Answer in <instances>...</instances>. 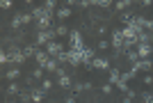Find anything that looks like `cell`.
Masks as SVG:
<instances>
[{
    "label": "cell",
    "mask_w": 153,
    "mask_h": 103,
    "mask_svg": "<svg viewBox=\"0 0 153 103\" xmlns=\"http://www.w3.org/2000/svg\"><path fill=\"white\" fill-rule=\"evenodd\" d=\"M110 46H112V44H110V41H105V39H101V41H98V51H108Z\"/></svg>",
    "instance_id": "4316f807"
},
{
    "label": "cell",
    "mask_w": 153,
    "mask_h": 103,
    "mask_svg": "<svg viewBox=\"0 0 153 103\" xmlns=\"http://www.w3.org/2000/svg\"><path fill=\"white\" fill-rule=\"evenodd\" d=\"M55 7H57V2H55V0H46V5H44V9H48V12H53V9H55ZM55 12H57V9H55Z\"/></svg>",
    "instance_id": "d4e9b609"
},
{
    "label": "cell",
    "mask_w": 153,
    "mask_h": 103,
    "mask_svg": "<svg viewBox=\"0 0 153 103\" xmlns=\"http://www.w3.org/2000/svg\"><path fill=\"white\" fill-rule=\"evenodd\" d=\"M7 62H9V55L2 51V53H0V64H7Z\"/></svg>",
    "instance_id": "f546056e"
},
{
    "label": "cell",
    "mask_w": 153,
    "mask_h": 103,
    "mask_svg": "<svg viewBox=\"0 0 153 103\" xmlns=\"http://www.w3.org/2000/svg\"><path fill=\"white\" fill-rule=\"evenodd\" d=\"M0 7H2V9H12L14 2H12V0H2V2H0Z\"/></svg>",
    "instance_id": "f1b7e54d"
},
{
    "label": "cell",
    "mask_w": 153,
    "mask_h": 103,
    "mask_svg": "<svg viewBox=\"0 0 153 103\" xmlns=\"http://www.w3.org/2000/svg\"><path fill=\"white\" fill-rule=\"evenodd\" d=\"M34 60H37V66H44L46 62L51 60V55H48V53H46L44 48H39V51H37V55H34Z\"/></svg>",
    "instance_id": "4fadbf2b"
},
{
    "label": "cell",
    "mask_w": 153,
    "mask_h": 103,
    "mask_svg": "<svg viewBox=\"0 0 153 103\" xmlns=\"http://www.w3.org/2000/svg\"><path fill=\"white\" fill-rule=\"evenodd\" d=\"M91 85L89 83H76L73 85V92H85V90H89Z\"/></svg>",
    "instance_id": "7402d4cb"
},
{
    "label": "cell",
    "mask_w": 153,
    "mask_h": 103,
    "mask_svg": "<svg viewBox=\"0 0 153 103\" xmlns=\"http://www.w3.org/2000/svg\"><path fill=\"white\" fill-rule=\"evenodd\" d=\"M96 7H114V2H110V0H94Z\"/></svg>",
    "instance_id": "603a6c76"
},
{
    "label": "cell",
    "mask_w": 153,
    "mask_h": 103,
    "mask_svg": "<svg viewBox=\"0 0 153 103\" xmlns=\"http://www.w3.org/2000/svg\"><path fill=\"white\" fill-rule=\"evenodd\" d=\"M5 103H16V101H14V99H9V101H5Z\"/></svg>",
    "instance_id": "836d02e7"
},
{
    "label": "cell",
    "mask_w": 153,
    "mask_h": 103,
    "mask_svg": "<svg viewBox=\"0 0 153 103\" xmlns=\"http://www.w3.org/2000/svg\"><path fill=\"white\" fill-rule=\"evenodd\" d=\"M55 28L53 30H41V32H37V46H48L51 41H55Z\"/></svg>",
    "instance_id": "3957f363"
},
{
    "label": "cell",
    "mask_w": 153,
    "mask_h": 103,
    "mask_svg": "<svg viewBox=\"0 0 153 103\" xmlns=\"http://www.w3.org/2000/svg\"><path fill=\"white\" fill-rule=\"evenodd\" d=\"M41 69H44V71H53V73H57V69H59V62H57L55 57H51V60H48V62H46L44 66H41Z\"/></svg>",
    "instance_id": "2e32d148"
},
{
    "label": "cell",
    "mask_w": 153,
    "mask_h": 103,
    "mask_svg": "<svg viewBox=\"0 0 153 103\" xmlns=\"http://www.w3.org/2000/svg\"><path fill=\"white\" fill-rule=\"evenodd\" d=\"M5 78L9 80V83H16V80L21 78V69H19V66H12V69L5 73Z\"/></svg>",
    "instance_id": "5bb4252c"
},
{
    "label": "cell",
    "mask_w": 153,
    "mask_h": 103,
    "mask_svg": "<svg viewBox=\"0 0 153 103\" xmlns=\"http://www.w3.org/2000/svg\"><path fill=\"white\" fill-rule=\"evenodd\" d=\"M48 103H57V101H48Z\"/></svg>",
    "instance_id": "e575fe53"
},
{
    "label": "cell",
    "mask_w": 153,
    "mask_h": 103,
    "mask_svg": "<svg viewBox=\"0 0 153 103\" xmlns=\"http://www.w3.org/2000/svg\"><path fill=\"white\" fill-rule=\"evenodd\" d=\"M91 69H98V71H110L112 66H110V60H108V57H94V62H91Z\"/></svg>",
    "instance_id": "52a82bcc"
},
{
    "label": "cell",
    "mask_w": 153,
    "mask_h": 103,
    "mask_svg": "<svg viewBox=\"0 0 153 103\" xmlns=\"http://www.w3.org/2000/svg\"><path fill=\"white\" fill-rule=\"evenodd\" d=\"M71 14H73V9H71L69 5H62V7L57 9V12H55V16H57L59 21H66V19L71 16Z\"/></svg>",
    "instance_id": "7c38bea8"
},
{
    "label": "cell",
    "mask_w": 153,
    "mask_h": 103,
    "mask_svg": "<svg viewBox=\"0 0 153 103\" xmlns=\"http://www.w3.org/2000/svg\"><path fill=\"white\" fill-rule=\"evenodd\" d=\"M142 103H153V92H144L142 94Z\"/></svg>",
    "instance_id": "cb8c5ba5"
},
{
    "label": "cell",
    "mask_w": 153,
    "mask_h": 103,
    "mask_svg": "<svg viewBox=\"0 0 153 103\" xmlns=\"http://www.w3.org/2000/svg\"><path fill=\"white\" fill-rule=\"evenodd\" d=\"M21 85L19 83H9L7 85V96H21Z\"/></svg>",
    "instance_id": "9a60e30c"
},
{
    "label": "cell",
    "mask_w": 153,
    "mask_h": 103,
    "mask_svg": "<svg viewBox=\"0 0 153 103\" xmlns=\"http://www.w3.org/2000/svg\"><path fill=\"white\" fill-rule=\"evenodd\" d=\"M30 99H32V103H44V99H46V92L39 87V90H34V87H30Z\"/></svg>",
    "instance_id": "9c48e42d"
},
{
    "label": "cell",
    "mask_w": 153,
    "mask_h": 103,
    "mask_svg": "<svg viewBox=\"0 0 153 103\" xmlns=\"http://www.w3.org/2000/svg\"><path fill=\"white\" fill-rule=\"evenodd\" d=\"M149 44H151V46H153V32H151V34H149Z\"/></svg>",
    "instance_id": "d6a6232c"
},
{
    "label": "cell",
    "mask_w": 153,
    "mask_h": 103,
    "mask_svg": "<svg viewBox=\"0 0 153 103\" xmlns=\"http://www.w3.org/2000/svg\"><path fill=\"white\" fill-rule=\"evenodd\" d=\"M110 44L117 48V55H119V51H123V48H126V39H123L121 28H114V30H112V41H110Z\"/></svg>",
    "instance_id": "7a4b0ae2"
},
{
    "label": "cell",
    "mask_w": 153,
    "mask_h": 103,
    "mask_svg": "<svg viewBox=\"0 0 153 103\" xmlns=\"http://www.w3.org/2000/svg\"><path fill=\"white\" fill-rule=\"evenodd\" d=\"M142 83L146 85V87H151V85H153V76H151V73H146V76L142 78Z\"/></svg>",
    "instance_id": "83f0119b"
},
{
    "label": "cell",
    "mask_w": 153,
    "mask_h": 103,
    "mask_svg": "<svg viewBox=\"0 0 153 103\" xmlns=\"http://www.w3.org/2000/svg\"><path fill=\"white\" fill-rule=\"evenodd\" d=\"M55 83H57L59 87H62V90H73V80H71V76H69V73L59 76L57 80H55Z\"/></svg>",
    "instance_id": "30bf717a"
},
{
    "label": "cell",
    "mask_w": 153,
    "mask_h": 103,
    "mask_svg": "<svg viewBox=\"0 0 153 103\" xmlns=\"http://www.w3.org/2000/svg\"><path fill=\"white\" fill-rule=\"evenodd\" d=\"M66 62L73 66L78 64H82V53H78V51H66Z\"/></svg>",
    "instance_id": "ba28073f"
},
{
    "label": "cell",
    "mask_w": 153,
    "mask_h": 103,
    "mask_svg": "<svg viewBox=\"0 0 153 103\" xmlns=\"http://www.w3.org/2000/svg\"><path fill=\"white\" fill-rule=\"evenodd\" d=\"M121 103H133V99H130V96H126V94H123V99H121Z\"/></svg>",
    "instance_id": "1f68e13d"
},
{
    "label": "cell",
    "mask_w": 153,
    "mask_h": 103,
    "mask_svg": "<svg viewBox=\"0 0 153 103\" xmlns=\"http://www.w3.org/2000/svg\"><path fill=\"white\" fill-rule=\"evenodd\" d=\"M46 53H48L51 57H55V60H57L59 55L64 53V46H62V44H57V41H51V44L46 46Z\"/></svg>",
    "instance_id": "8992f818"
},
{
    "label": "cell",
    "mask_w": 153,
    "mask_h": 103,
    "mask_svg": "<svg viewBox=\"0 0 153 103\" xmlns=\"http://www.w3.org/2000/svg\"><path fill=\"white\" fill-rule=\"evenodd\" d=\"M53 85H55V80H51V78H44V80H41V90H44V92H51V90H53Z\"/></svg>",
    "instance_id": "ffe728a7"
},
{
    "label": "cell",
    "mask_w": 153,
    "mask_h": 103,
    "mask_svg": "<svg viewBox=\"0 0 153 103\" xmlns=\"http://www.w3.org/2000/svg\"><path fill=\"white\" fill-rule=\"evenodd\" d=\"M69 51H78V53H82L87 46H85V39H82V32L80 30H71V34H69Z\"/></svg>",
    "instance_id": "6da1fadb"
},
{
    "label": "cell",
    "mask_w": 153,
    "mask_h": 103,
    "mask_svg": "<svg viewBox=\"0 0 153 103\" xmlns=\"http://www.w3.org/2000/svg\"><path fill=\"white\" fill-rule=\"evenodd\" d=\"M130 5H133L130 0H117V2H114V9H117V12H121V9H126V7H130Z\"/></svg>",
    "instance_id": "d6986e66"
},
{
    "label": "cell",
    "mask_w": 153,
    "mask_h": 103,
    "mask_svg": "<svg viewBox=\"0 0 153 103\" xmlns=\"http://www.w3.org/2000/svg\"><path fill=\"white\" fill-rule=\"evenodd\" d=\"M21 25H23V12L14 14V19H12V28H14V30H19Z\"/></svg>",
    "instance_id": "e0dca14e"
},
{
    "label": "cell",
    "mask_w": 153,
    "mask_h": 103,
    "mask_svg": "<svg viewBox=\"0 0 153 103\" xmlns=\"http://www.w3.org/2000/svg\"><path fill=\"white\" fill-rule=\"evenodd\" d=\"M112 90H114V85H110V83H105V85L101 87V92H103V94H112Z\"/></svg>",
    "instance_id": "484cf974"
},
{
    "label": "cell",
    "mask_w": 153,
    "mask_h": 103,
    "mask_svg": "<svg viewBox=\"0 0 153 103\" xmlns=\"http://www.w3.org/2000/svg\"><path fill=\"white\" fill-rule=\"evenodd\" d=\"M25 55H23V48H19V46H12V48H9V64H23V62H25Z\"/></svg>",
    "instance_id": "277c9868"
},
{
    "label": "cell",
    "mask_w": 153,
    "mask_h": 103,
    "mask_svg": "<svg viewBox=\"0 0 153 103\" xmlns=\"http://www.w3.org/2000/svg\"><path fill=\"white\" fill-rule=\"evenodd\" d=\"M32 78H34V80H39V83H41V80H44V69H41V66H37V69L32 71Z\"/></svg>",
    "instance_id": "44dd1931"
},
{
    "label": "cell",
    "mask_w": 153,
    "mask_h": 103,
    "mask_svg": "<svg viewBox=\"0 0 153 103\" xmlns=\"http://www.w3.org/2000/svg\"><path fill=\"white\" fill-rule=\"evenodd\" d=\"M135 51H137V57H140V60H151L153 46L149 44V41H144V44H137V46H135Z\"/></svg>",
    "instance_id": "5b68a950"
},
{
    "label": "cell",
    "mask_w": 153,
    "mask_h": 103,
    "mask_svg": "<svg viewBox=\"0 0 153 103\" xmlns=\"http://www.w3.org/2000/svg\"><path fill=\"white\" fill-rule=\"evenodd\" d=\"M151 76H153V71H151Z\"/></svg>",
    "instance_id": "d590c367"
},
{
    "label": "cell",
    "mask_w": 153,
    "mask_h": 103,
    "mask_svg": "<svg viewBox=\"0 0 153 103\" xmlns=\"http://www.w3.org/2000/svg\"><path fill=\"white\" fill-rule=\"evenodd\" d=\"M55 34H57V37H66V34H71V30H69V28H66V25L62 23V25H57V28H55Z\"/></svg>",
    "instance_id": "ac0fdd59"
},
{
    "label": "cell",
    "mask_w": 153,
    "mask_h": 103,
    "mask_svg": "<svg viewBox=\"0 0 153 103\" xmlns=\"http://www.w3.org/2000/svg\"><path fill=\"white\" fill-rule=\"evenodd\" d=\"M64 103H76V96H66V99H64Z\"/></svg>",
    "instance_id": "4dcf8cb0"
},
{
    "label": "cell",
    "mask_w": 153,
    "mask_h": 103,
    "mask_svg": "<svg viewBox=\"0 0 153 103\" xmlns=\"http://www.w3.org/2000/svg\"><path fill=\"white\" fill-rule=\"evenodd\" d=\"M108 73H110V80H108L110 85H114V87H117V85L121 83V71L117 69V66H112V69H110Z\"/></svg>",
    "instance_id": "8fae6325"
}]
</instances>
